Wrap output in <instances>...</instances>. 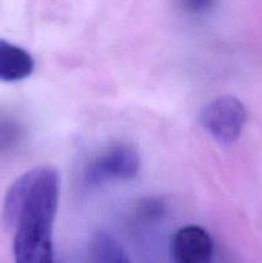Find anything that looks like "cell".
I'll use <instances>...</instances> for the list:
<instances>
[{
	"label": "cell",
	"instance_id": "cell-8",
	"mask_svg": "<svg viewBox=\"0 0 262 263\" xmlns=\"http://www.w3.org/2000/svg\"><path fill=\"white\" fill-rule=\"evenodd\" d=\"M215 2L216 0H179V4L189 14L202 15L212 9Z\"/></svg>",
	"mask_w": 262,
	"mask_h": 263
},
{
	"label": "cell",
	"instance_id": "cell-7",
	"mask_svg": "<svg viewBox=\"0 0 262 263\" xmlns=\"http://www.w3.org/2000/svg\"><path fill=\"white\" fill-rule=\"evenodd\" d=\"M25 125L17 116L0 110V156L14 151L25 138Z\"/></svg>",
	"mask_w": 262,
	"mask_h": 263
},
{
	"label": "cell",
	"instance_id": "cell-9",
	"mask_svg": "<svg viewBox=\"0 0 262 263\" xmlns=\"http://www.w3.org/2000/svg\"><path fill=\"white\" fill-rule=\"evenodd\" d=\"M163 213V204L157 199H148L143 202L139 210V215L146 220H154Z\"/></svg>",
	"mask_w": 262,
	"mask_h": 263
},
{
	"label": "cell",
	"instance_id": "cell-6",
	"mask_svg": "<svg viewBox=\"0 0 262 263\" xmlns=\"http://www.w3.org/2000/svg\"><path fill=\"white\" fill-rule=\"evenodd\" d=\"M92 263H131L127 253L113 236L107 233H97L90 241Z\"/></svg>",
	"mask_w": 262,
	"mask_h": 263
},
{
	"label": "cell",
	"instance_id": "cell-4",
	"mask_svg": "<svg viewBox=\"0 0 262 263\" xmlns=\"http://www.w3.org/2000/svg\"><path fill=\"white\" fill-rule=\"evenodd\" d=\"M171 258L172 263H212V238L200 226H184L174 234Z\"/></svg>",
	"mask_w": 262,
	"mask_h": 263
},
{
	"label": "cell",
	"instance_id": "cell-5",
	"mask_svg": "<svg viewBox=\"0 0 262 263\" xmlns=\"http://www.w3.org/2000/svg\"><path fill=\"white\" fill-rule=\"evenodd\" d=\"M35 69V59L26 49L0 39V81L17 82Z\"/></svg>",
	"mask_w": 262,
	"mask_h": 263
},
{
	"label": "cell",
	"instance_id": "cell-2",
	"mask_svg": "<svg viewBox=\"0 0 262 263\" xmlns=\"http://www.w3.org/2000/svg\"><path fill=\"white\" fill-rule=\"evenodd\" d=\"M246 120V107L233 95L216 98L203 108L199 116L202 127L222 145H230L240 138Z\"/></svg>",
	"mask_w": 262,
	"mask_h": 263
},
{
	"label": "cell",
	"instance_id": "cell-1",
	"mask_svg": "<svg viewBox=\"0 0 262 263\" xmlns=\"http://www.w3.org/2000/svg\"><path fill=\"white\" fill-rule=\"evenodd\" d=\"M57 212L30 210L13 225L14 263H54L53 225Z\"/></svg>",
	"mask_w": 262,
	"mask_h": 263
},
{
	"label": "cell",
	"instance_id": "cell-3",
	"mask_svg": "<svg viewBox=\"0 0 262 263\" xmlns=\"http://www.w3.org/2000/svg\"><path fill=\"white\" fill-rule=\"evenodd\" d=\"M140 167L138 151L130 144H113L92 157L86 164L84 179L89 186L113 180H130Z\"/></svg>",
	"mask_w": 262,
	"mask_h": 263
}]
</instances>
